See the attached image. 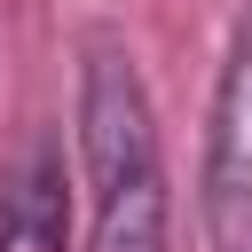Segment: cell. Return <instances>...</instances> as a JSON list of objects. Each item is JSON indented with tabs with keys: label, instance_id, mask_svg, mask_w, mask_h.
<instances>
[{
	"label": "cell",
	"instance_id": "6da1fadb",
	"mask_svg": "<svg viewBox=\"0 0 252 252\" xmlns=\"http://www.w3.org/2000/svg\"><path fill=\"white\" fill-rule=\"evenodd\" d=\"M79 165H87V252H165L173 189L150 87L118 32L79 47Z\"/></svg>",
	"mask_w": 252,
	"mask_h": 252
},
{
	"label": "cell",
	"instance_id": "7a4b0ae2",
	"mask_svg": "<svg viewBox=\"0 0 252 252\" xmlns=\"http://www.w3.org/2000/svg\"><path fill=\"white\" fill-rule=\"evenodd\" d=\"M205 236L213 252H252V8L236 16L205 118Z\"/></svg>",
	"mask_w": 252,
	"mask_h": 252
},
{
	"label": "cell",
	"instance_id": "3957f363",
	"mask_svg": "<svg viewBox=\"0 0 252 252\" xmlns=\"http://www.w3.org/2000/svg\"><path fill=\"white\" fill-rule=\"evenodd\" d=\"M0 252H71V181L55 134H32L0 173Z\"/></svg>",
	"mask_w": 252,
	"mask_h": 252
}]
</instances>
